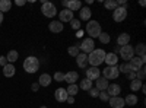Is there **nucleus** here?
Returning a JSON list of instances; mask_svg holds the SVG:
<instances>
[{
	"mask_svg": "<svg viewBox=\"0 0 146 108\" xmlns=\"http://www.w3.org/2000/svg\"><path fill=\"white\" fill-rule=\"evenodd\" d=\"M105 51L101 48H96L92 53H89L88 56V63L91 64V67H98L100 64H102V62L105 60Z\"/></svg>",
	"mask_w": 146,
	"mask_h": 108,
	"instance_id": "obj_1",
	"label": "nucleus"
},
{
	"mask_svg": "<svg viewBox=\"0 0 146 108\" xmlns=\"http://www.w3.org/2000/svg\"><path fill=\"white\" fill-rule=\"evenodd\" d=\"M38 69H40V60L36 57L29 56V57L25 58V62H23V70H25L27 73H35Z\"/></svg>",
	"mask_w": 146,
	"mask_h": 108,
	"instance_id": "obj_2",
	"label": "nucleus"
},
{
	"mask_svg": "<svg viewBox=\"0 0 146 108\" xmlns=\"http://www.w3.org/2000/svg\"><path fill=\"white\" fill-rule=\"evenodd\" d=\"M86 32L89 35V38H98L100 37V34L102 32L101 31V25H100V22H96V21H89L88 22V25H86Z\"/></svg>",
	"mask_w": 146,
	"mask_h": 108,
	"instance_id": "obj_3",
	"label": "nucleus"
},
{
	"mask_svg": "<svg viewBox=\"0 0 146 108\" xmlns=\"http://www.w3.org/2000/svg\"><path fill=\"white\" fill-rule=\"evenodd\" d=\"M42 6H41V12H42V15L47 16V18H54L56 13H57V7L56 5H53L51 2H44L42 0Z\"/></svg>",
	"mask_w": 146,
	"mask_h": 108,
	"instance_id": "obj_4",
	"label": "nucleus"
},
{
	"mask_svg": "<svg viewBox=\"0 0 146 108\" xmlns=\"http://www.w3.org/2000/svg\"><path fill=\"white\" fill-rule=\"evenodd\" d=\"M145 62H146V57L143 56V57H133L130 62H129V66H130V72H139L143 66H145Z\"/></svg>",
	"mask_w": 146,
	"mask_h": 108,
	"instance_id": "obj_5",
	"label": "nucleus"
},
{
	"mask_svg": "<svg viewBox=\"0 0 146 108\" xmlns=\"http://www.w3.org/2000/svg\"><path fill=\"white\" fill-rule=\"evenodd\" d=\"M120 57L124 60V62H130V60L135 57V50L130 44L124 45V47H120Z\"/></svg>",
	"mask_w": 146,
	"mask_h": 108,
	"instance_id": "obj_6",
	"label": "nucleus"
},
{
	"mask_svg": "<svg viewBox=\"0 0 146 108\" xmlns=\"http://www.w3.org/2000/svg\"><path fill=\"white\" fill-rule=\"evenodd\" d=\"M102 75L104 78L108 80V79H117L120 72H118V66H107L104 70H102Z\"/></svg>",
	"mask_w": 146,
	"mask_h": 108,
	"instance_id": "obj_7",
	"label": "nucleus"
},
{
	"mask_svg": "<svg viewBox=\"0 0 146 108\" xmlns=\"http://www.w3.org/2000/svg\"><path fill=\"white\" fill-rule=\"evenodd\" d=\"M126 18H127V7L118 6L117 9L113 10V19L115 22H123V21H126Z\"/></svg>",
	"mask_w": 146,
	"mask_h": 108,
	"instance_id": "obj_8",
	"label": "nucleus"
},
{
	"mask_svg": "<svg viewBox=\"0 0 146 108\" xmlns=\"http://www.w3.org/2000/svg\"><path fill=\"white\" fill-rule=\"evenodd\" d=\"M79 48L85 53V54H89V53H92L94 50H95V42H94V40L92 38H85L83 41H82V44H80V47H79Z\"/></svg>",
	"mask_w": 146,
	"mask_h": 108,
	"instance_id": "obj_9",
	"label": "nucleus"
},
{
	"mask_svg": "<svg viewBox=\"0 0 146 108\" xmlns=\"http://www.w3.org/2000/svg\"><path fill=\"white\" fill-rule=\"evenodd\" d=\"M63 6L72 12H76V10H80L82 7V3L79 2V0H64L63 2Z\"/></svg>",
	"mask_w": 146,
	"mask_h": 108,
	"instance_id": "obj_10",
	"label": "nucleus"
},
{
	"mask_svg": "<svg viewBox=\"0 0 146 108\" xmlns=\"http://www.w3.org/2000/svg\"><path fill=\"white\" fill-rule=\"evenodd\" d=\"M105 92L108 93L110 98L118 97V93L121 92V88H120V85H117V83H111V85H108V88L105 89Z\"/></svg>",
	"mask_w": 146,
	"mask_h": 108,
	"instance_id": "obj_11",
	"label": "nucleus"
},
{
	"mask_svg": "<svg viewBox=\"0 0 146 108\" xmlns=\"http://www.w3.org/2000/svg\"><path fill=\"white\" fill-rule=\"evenodd\" d=\"M67 97H69V95H67V91L64 88H58V89L54 91V98L58 102H66Z\"/></svg>",
	"mask_w": 146,
	"mask_h": 108,
	"instance_id": "obj_12",
	"label": "nucleus"
},
{
	"mask_svg": "<svg viewBox=\"0 0 146 108\" xmlns=\"http://www.w3.org/2000/svg\"><path fill=\"white\" fill-rule=\"evenodd\" d=\"M100 76H101V70L98 67H88V70H86V79L96 80Z\"/></svg>",
	"mask_w": 146,
	"mask_h": 108,
	"instance_id": "obj_13",
	"label": "nucleus"
},
{
	"mask_svg": "<svg viewBox=\"0 0 146 108\" xmlns=\"http://www.w3.org/2000/svg\"><path fill=\"white\" fill-rule=\"evenodd\" d=\"M58 16H60V22H70L73 19V12L69 9H63L62 12H58Z\"/></svg>",
	"mask_w": 146,
	"mask_h": 108,
	"instance_id": "obj_14",
	"label": "nucleus"
},
{
	"mask_svg": "<svg viewBox=\"0 0 146 108\" xmlns=\"http://www.w3.org/2000/svg\"><path fill=\"white\" fill-rule=\"evenodd\" d=\"M78 79H79V73H78V72H75V70H72V72H67V73H64V80H66V82H69L70 85H73L75 82H78Z\"/></svg>",
	"mask_w": 146,
	"mask_h": 108,
	"instance_id": "obj_15",
	"label": "nucleus"
},
{
	"mask_svg": "<svg viewBox=\"0 0 146 108\" xmlns=\"http://www.w3.org/2000/svg\"><path fill=\"white\" fill-rule=\"evenodd\" d=\"M48 28H50L51 32L58 34V32H62V31H63V23L60 22V21H51V22H50V25H48Z\"/></svg>",
	"mask_w": 146,
	"mask_h": 108,
	"instance_id": "obj_16",
	"label": "nucleus"
},
{
	"mask_svg": "<svg viewBox=\"0 0 146 108\" xmlns=\"http://www.w3.org/2000/svg\"><path fill=\"white\" fill-rule=\"evenodd\" d=\"M76 63H78V66H79V67L85 69V67L88 66V54H85V53H79V54H78V57H76Z\"/></svg>",
	"mask_w": 146,
	"mask_h": 108,
	"instance_id": "obj_17",
	"label": "nucleus"
},
{
	"mask_svg": "<svg viewBox=\"0 0 146 108\" xmlns=\"http://www.w3.org/2000/svg\"><path fill=\"white\" fill-rule=\"evenodd\" d=\"M110 105L113 108H123L124 107V98H120V97H113L110 98Z\"/></svg>",
	"mask_w": 146,
	"mask_h": 108,
	"instance_id": "obj_18",
	"label": "nucleus"
},
{
	"mask_svg": "<svg viewBox=\"0 0 146 108\" xmlns=\"http://www.w3.org/2000/svg\"><path fill=\"white\" fill-rule=\"evenodd\" d=\"M104 62H105L108 66H117L118 57H117V54H114V53H108V54H105V60H104Z\"/></svg>",
	"mask_w": 146,
	"mask_h": 108,
	"instance_id": "obj_19",
	"label": "nucleus"
},
{
	"mask_svg": "<svg viewBox=\"0 0 146 108\" xmlns=\"http://www.w3.org/2000/svg\"><path fill=\"white\" fill-rule=\"evenodd\" d=\"M117 44H118L120 47H124V45L130 44V35H129L127 32L120 34V35H118V38H117Z\"/></svg>",
	"mask_w": 146,
	"mask_h": 108,
	"instance_id": "obj_20",
	"label": "nucleus"
},
{
	"mask_svg": "<svg viewBox=\"0 0 146 108\" xmlns=\"http://www.w3.org/2000/svg\"><path fill=\"white\" fill-rule=\"evenodd\" d=\"M108 85H110V83H108V80H107L104 76H102V78L100 76L98 79H96V89H98L100 92H101V91H105V89L108 88Z\"/></svg>",
	"mask_w": 146,
	"mask_h": 108,
	"instance_id": "obj_21",
	"label": "nucleus"
},
{
	"mask_svg": "<svg viewBox=\"0 0 146 108\" xmlns=\"http://www.w3.org/2000/svg\"><path fill=\"white\" fill-rule=\"evenodd\" d=\"M15 72H16L15 66H13V64H10V63H7V64L3 67V75H5L6 78H12V76L15 75Z\"/></svg>",
	"mask_w": 146,
	"mask_h": 108,
	"instance_id": "obj_22",
	"label": "nucleus"
},
{
	"mask_svg": "<svg viewBox=\"0 0 146 108\" xmlns=\"http://www.w3.org/2000/svg\"><path fill=\"white\" fill-rule=\"evenodd\" d=\"M38 83H40V86H50V83H51V76L50 75H41L40 79H38Z\"/></svg>",
	"mask_w": 146,
	"mask_h": 108,
	"instance_id": "obj_23",
	"label": "nucleus"
},
{
	"mask_svg": "<svg viewBox=\"0 0 146 108\" xmlns=\"http://www.w3.org/2000/svg\"><path fill=\"white\" fill-rule=\"evenodd\" d=\"M79 15H80V19H82V21H89V19H91V15H92V12H91L89 7H80Z\"/></svg>",
	"mask_w": 146,
	"mask_h": 108,
	"instance_id": "obj_24",
	"label": "nucleus"
},
{
	"mask_svg": "<svg viewBox=\"0 0 146 108\" xmlns=\"http://www.w3.org/2000/svg\"><path fill=\"white\" fill-rule=\"evenodd\" d=\"M133 50H135V54H136L137 57H143L145 53H146V47H145L143 42H140V44H137L136 47H133Z\"/></svg>",
	"mask_w": 146,
	"mask_h": 108,
	"instance_id": "obj_25",
	"label": "nucleus"
},
{
	"mask_svg": "<svg viewBox=\"0 0 146 108\" xmlns=\"http://www.w3.org/2000/svg\"><path fill=\"white\" fill-rule=\"evenodd\" d=\"M143 86V82L142 80H139V79H133L131 82H130V89L133 91V92H137V91H140V88Z\"/></svg>",
	"mask_w": 146,
	"mask_h": 108,
	"instance_id": "obj_26",
	"label": "nucleus"
},
{
	"mask_svg": "<svg viewBox=\"0 0 146 108\" xmlns=\"http://www.w3.org/2000/svg\"><path fill=\"white\" fill-rule=\"evenodd\" d=\"M18 57H19V54H18V51H15V50H10L9 53H7V56H6V60H7V63H15L16 60H18Z\"/></svg>",
	"mask_w": 146,
	"mask_h": 108,
	"instance_id": "obj_27",
	"label": "nucleus"
},
{
	"mask_svg": "<svg viewBox=\"0 0 146 108\" xmlns=\"http://www.w3.org/2000/svg\"><path fill=\"white\" fill-rule=\"evenodd\" d=\"M124 104H127V105H130V107L136 105V104H137V97H136L135 93H129L127 97H126V99H124Z\"/></svg>",
	"mask_w": 146,
	"mask_h": 108,
	"instance_id": "obj_28",
	"label": "nucleus"
},
{
	"mask_svg": "<svg viewBox=\"0 0 146 108\" xmlns=\"http://www.w3.org/2000/svg\"><path fill=\"white\" fill-rule=\"evenodd\" d=\"M79 88L80 89H83V91H89L91 88H92V80H89V79H82L80 80V83H79Z\"/></svg>",
	"mask_w": 146,
	"mask_h": 108,
	"instance_id": "obj_29",
	"label": "nucleus"
},
{
	"mask_svg": "<svg viewBox=\"0 0 146 108\" xmlns=\"http://www.w3.org/2000/svg\"><path fill=\"white\" fill-rule=\"evenodd\" d=\"M12 7V3H10V0H0V12H9Z\"/></svg>",
	"mask_w": 146,
	"mask_h": 108,
	"instance_id": "obj_30",
	"label": "nucleus"
},
{
	"mask_svg": "<svg viewBox=\"0 0 146 108\" xmlns=\"http://www.w3.org/2000/svg\"><path fill=\"white\" fill-rule=\"evenodd\" d=\"M66 91H67V95H69V97H75V95H78V92H79V86L73 83V85H69V86H67Z\"/></svg>",
	"mask_w": 146,
	"mask_h": 108,
	"instance_id": "obj_31",
	"label": "nucleus"
},
{
	"mask_svg": "<svg viewBox=\"0 0 146 108\" xmlns=\"http://www.w3.org/2000/svg\"><path fill=\"white\" fill-rule=\"evenodd\" d=\"M104 6H105V9H108V10H114V9L118 7V5H117L115 0H105Z\"/></svg>",
	"mask_w": 146,
	"mask_h": 108,
	"instance_id": "obj_32",
	"label": "nucleus"
},
{
	"mask_svg": "<svg viewBox=\"0 0 146 108\" xmlns=\"http://www.w3.org/2000/svg\"><path fill=\"white\" fill-rule=\"evenodd\" d=\"M118 72L120 73H130V66H129V62H124V63H121L118 66Z\"/></svg>",
	"mask_w": 146,
	"mask_h": 108,
	"instance_id": "obj_33",
	"label": "nucleus"
},
{
	"mask_svg": "<svg viewBox=\"0 0 146 108\" xmlns=\"http://www.w3.org/2000/svg\"><path fill=\"white\" fill-rule=\"evenodd\" d=\"M67 53H69L72 57H78V54H79V45H72V47H69Z\"/></svg>",
	"mask_w": 146,
	"mask_h": 108,
	"instance_id": "obj_34",
	"label": "nucleus"
},
{
	"mask_svg": "<svg viewBox=\"0 0 146 108\" xmlns=\"http://www.w3.org/2000/svg\"><path fill=\"white\" fill-rule=\"evenodd\" d=\"M98 38H100V41H101L102 44H108L110 41H111V38H110V35H108L107 32H101Z\"/></svg>",
	"mask_w": 146,
	"mask_h": 108,
	"instance_id": "obj_35",
	"label": "nucleus"
},
{
	"mask_svg": "<svg viewBox=\"0 0 146 108\" xmlns=\"http://www.w3.org/2000/svg\"><path fill=\"white\" fill-rule=\"evenodd\" d=\"M70 23H72V28L73 29H78V31L80 29V21L79 19H72Z\"/></svg>",
	"mask_w": 146,
	"mask_h": 108,
	"instance_id": "obj_36",
	"label": "nucleus"
},
{
	"mask_svg": "<svg viewBox=\"0 0 146 108\" xmlns=\"http://www.w3.org/2000/svg\"><path fill=\"white\" fill-rule=\"evenodd\" d=\"M145 67H142L139 72H136V79H139V80H142L143 82V79H145Z\"/></svg>",
	"mask_w": 146,
	"mask_h": 108,
	"instance_id": "obj_37",
	"label": "nucleus"
},
{
	"mask_svg": "<svg viewBox=\"0 0 146 108\" xmlns=\"http://www.w3.org/2000/svg\"><path fill=\"white\" fill-rule=\"evenodd\" d=\"M54 79H56V82H63L64 80V73L57 72V73H54Z\"/></svg>",
	"mask_w": 146,
	"mask_h": 108,
	"instance_id": "obj_38",
	"label": "nucleus"
},
{
	"mask_svg": "<svg viewBox=\"0 0 146 108\" xmlns=\"http://www.w3.org/2000/svg\"><path fill=\"white\" fill-rule=\"evenodd\" d=\"M98 98H100L101 101H108V99H110V97H108V93H107L105 91H101V92H100V95H98Z\"/></svg>",
	"mask_w": 146,
	"mask_h": 108,
	"instance_id": "obj_39",
	"label": "nucleus"
},
{
	"mask_svg": "<svg viewBox=\"0 0 146 108\" xmlns=\"http://www.w3.org/2000/svg\"><path fill=\"white\" fill-rule=\"evenodd\" d=\"M89 95H91L92 98H96V97L100 95V91L96 89V88H91V89H89Z\"/></svg>",
	"mask_w": 146,
	"mask_h": 108,
	"instance_id": "obj_40",
	"label": "nucleus"
},
{
	"mask_svg": "<svg viewBox=\"0 0 146 108\" xmlns=\"http://www.w3.org/2000/svg\"><path fill=\"white\" fill-rule=\"evenodd\" d=\"M6 64H7V60H6V57H5V56H0V66L5 67Z\"/></svg>",
	"mask_w": 146,
	"mask_h": 108,
	"instance_id": "obj_41",
	"label": "nucleus"
},
{
	"mask_svg": "<svg viewBox=\"0 0 146 108\" xmlns=\"http://www.w3.org/2000/svg\"><path fill=\"white\" fill-rule=\"evenodd\" d=\"M31 89L34 91V92H36L40 89V83H32V86H31Z\"/></svg>",
	"mask_w": 146,
	"mask_h": 108,
	"instance_id": "obj_42",
	"label": "nucleus"
},
{
	"mask_svg": "<svg viewBox=\"0 0 146 108\" xmlns=\"http://www.w3.org/2000/svg\"><path fill=\"white\" fill-rule=\"evenodd\" d=\"M127 76H129V79H130V80L136 79V73H135V72H130V73H127Z\"/></svg>",
	"mask_w": 146,
	"mask_h": 108,
	"instance_id": "obj_43",
	"label": "nucleus"
},
{
	"mask_svg": "<svg viewBox=\"0 0 146 108\" xmlns=\"http://www.w3.org/2000/svg\"><path fill=\"white\" fill-rule=\"evenodd\" d=\"M66 102H67V104H75V97H67Z\"/></svg>",
	"mask_w": 146,
	"mask_h": 108,
	"instance_id": "obj_44",
	"label": "nucleus"
},
{
	"mask_svg": "<svg viewBox=\"0 0 146 108\" xmlns=\"http://www.w3.org/2000/svg\"><path fill=\"white\" fill-rule=\"evenodd\" d=\"M25 3H27L25 0H16V5H18V6H23Z\"/></svg>",
	"mask_w": 146,
	"mask_h": 108,
	"instance_id": "obj_45",
	"label": "nucleus"
},
{
	"mask_svg": "<svg viewBox=\"0 0 146 108\" xmlns=\"http://www.w3.org/2000/svg\"><path fill=\"white\" fill-rule=\"evenodd\" d=\"M82 35H83V32H82V31L79 29V31H78V34H76V37H78V38H80V37H82Z\"/></svg>",
	"mask_w": 146,
	"mask_h": 108,
	"instance_id": "obj_46",
	"label": "nucleus"
},
{
	"mask_svg": "<svg viewBox=\"0 0 146 108\" xmlns=\"http://www.w3.org/2000/svg\"><path fill=\"white\" fill-rule=\"evenodd\" d=\"M2 22H3V13L0 12V25H2Z\"/></svg>",
	"mask_w": 146,
	"mask_h": 108,
	"instance_id": "obj_47",
	"label": "nucleus"
},
{
	"mask_svg": "<svg viewBox=\"0 0 146 108\" xmlns=\"http://www.w3.org/2000/svg\"><path fill=\"white\" fill-rule=\"evenodd\" d=\"M139 5H140V6H145V5H146V3H145V0H140V2H139Z\"/></svg>",
	"mask_w": 146,
	"mask_h": 108,
	"instance_id": "obj_48",
	"label": "nucleus"
},
{
	"mask_svg": "<svg viewBox=\"0 0 146 108\" xmlns=\"http://www.w3.org/2000/svg\"><path fill=\"white\" fill-rule=\"evenodd\" d=\"M40 108H47V107H40Z\"/></svg>",
	"mask_w": 146,
	"mask_h": 108,
	"instance_id": "obj_49",
	"label": "nucleus"
}]
</instances>
